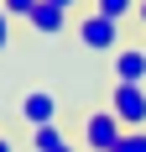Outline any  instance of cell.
<instances>
[{"label":"cell","mask_w":146,"mask_h":152,"mask_svg":"<svg viewBox=\"0 0 146 152\" xmlns=\"http://www.w3.org/2000/svg\"><path fill=\"white\" fill-rule=\"evenodd\" d=\"M37 5H42V0H0V11L11 16V21H26V16L37 11Z\"/></svg>","instance_id":"cell-10"},{"label":"cell","mask_w":146,"mask_h":152,"mask_svg":"<svg viewBox=\"0 0 146 152\" xmlns=\"http://www.w3.org/2000/svg\"><path fill=\"white\" fill-rule=\"evenodd\" d=\"M110 68H115V84H146V47H115Z\"/></svg>","instance_id":"cell-5"},{"label":"cell","mask_w":146,"mask_h":152,"mask_svg":"<svg viewBox=\"0 0 146 152\" xmlns=\"http://www.w3.org/2000/svg\"><path fill=\"white\" fill-rule=\"evenodd\" d=\"M58 152H84V147H73V142H68V147H58Z\"/></svg>","instance_id":"cell-15"},{"label":"cell","mask_w":146,"mask_h":152,"mask_svg":"<svg viewBox=\"0 0 146 152\" xmlns=\"http://www.w3.org/2000/svg\"><path fill=\"white\" fill-rule=\"evenodd\" d=\"M0 152H16V147H11V142H5V137H0Z\"/></svg>","instance_id":"cell-13"},{"label":"cell","mask_w":146,"mask_h":152,"mask_svg":"<svg viewBox=\"0 0 146 152\" xmlns=\"http://www.w3.org/2000/svg\"><path fill=\"white\" fill-rule=\"evenodd\" d=\"M26 21H31V31H37V37H63V31H68V11H63V5H52V0H42Z\"/></svg>","instance_id":"cell-6"},{"label":"cell","mask_w":146,"mask_h":152,"mask_svg":"<svg viewBox=\"0 0 146 152\" xmlns=\"http://www.w3.org/2000/svg\"><path fill=\"white\" fill-rule=\"evenodd\" d=\"M5 47H11V16L0 11V53H5Z\"/></svg>","instance_id":"cell-11"},{"label":"cell","mask_w":146,"mask_h":152,"mask_svg":"<svg viewBox=\"0 0 146 152\" xmlns=\"http://www.w3.org/2000/svg\"><path fill=\"white\" fill-rule=\"evenodd\" d=\"M16 110H21L26 126H47V121H58V94H52V89H26Z\"/></svg>","instance_id":"cell-4"},{"label":"cell","mask_w":146,"mask_h":152,"mask_svg":"<svg viewBox=\"0 0 146 152\" xmlns=\"http://www.w3.org/2000/svg\"><path fill=\"white\" fill-rule=\"evenodd\" d=\"M110 110L125 121V131L131 126H146V89L141 84H115L110 89Z\"/></svg>","instance_id":"cell-3"},{"label":"cell","mask_w":146,"mask_h":152,"mask_svg":"<svg viewBox=\"0 0 146 152\" xmlns=\"http://www.w3.org/2000/svg\"><path fill=\"white\" fill-rule=\"evenodd\" d=\"M125 137V121L115 110H94L84 115V152H115V142Z\"/></svg>","instance_id":"cell-2"},{"label":"cell","mask_w":146,"mask_h":152,"mask_svg":"<svg viewBox=\"0 0 146 152\" xmlns=\"http://www.w3.org/2000/svg\"><path fill=\"white\" fill-rule=\"evenodd\" d=\"M94 11L110 16V21H131V16L141 11V0H94Z\"/></svg>","instance_id":"cell-8"},{"label":"cell","mask_w":146,"mask_h":152,"mask_svg":"<svg viewBox=\"0 0 146 152\" xmlns=\"http://www.w3.org/2000/svg\"><path fill=\"white\" fill-rule=\"evenodd\" d=\"M136 16H141V26H146V0H141V11H136Z\"/></svg>","instance_id":"cell-14"},{"label":"cell","mask_w":146,"mask_h":152,"mask_svg":"<svg viewBox=\"0 0 146 152\" xmlns=\"http://www.w3.org/2000/svg\"><path fill=\"white\" fill-rule=\"evenodd\" d=\"M73 37H78L89 53H115L120 47V21H110V16H99V11H84L73 21Z\"/></svg>","instance_id":"cell-1"},{"label":"cell","mask_w":146,"mask_h":152,"mask_svg":"<svg viewBox=\"0 0 146 152\" xmlns=\"http://www.w3.org/2000/svg\"><path fill=\"white\" fill-rule=\"evenodd\" d=\"M52 5H63V11L73 16V11H78V5H84V0H52Z\"/></svg>","instance_id":"cell-12"},{"label":"cell","mask_w":146,"mask_h":152,"mask_svg":"<svg viewBox=\"0 0 146 152\" xmlns=\"http://www.w3.org/2000/svg\"><path fill=\"white\" fill-rule=\"evenodd\" d=\"M31 147L37 152H58V147H68V137H63L58 121H47V126H31Z\"/></svg>","instance_id":"cell-7"},{"label":"cell","mask_w":146,"mask_h":152,"mask_svg":"<svg viewBox=\"0 0 146 152\" xmlns=\"http://www.w3.org/2000/svg\"><path fill=\"white\" fill-rule=\"evenodd\" d=\"M115 152H146V126H131V131L115 142Z\"/></svg>","instance_id":"cell-9"}]
</instances>
